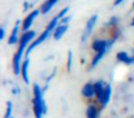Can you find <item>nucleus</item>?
<instances>
[{"mask_svg":"<svg viewBox=\"0 0 134 118\" xmlns=\"http://www.w3.org/2000/svg\"><path fill=\"white\" fill-rule=\"evenodd\" d=\"M0 32H1L0 38H1V39H3V38H4V29H1V30H0Z\"/></svg>","mask_w":134,"mask_h":118,"instance_id":"obj_20","label":"nucleus"},{"mask_svg":"<svg viewBox=\"0 0 134 118\" xmlns=\"http://www.w3.org/2000/svg\"><path fill=\"white\" fill-rule=\"evenodd\" d=\"M67 11H68V8H64L63 10H62L61 13H60L59 15H58V18H59V19H60V18H63L64 15H66Z\"/></svg>","mask_w":134,"mask_h":118,"instance_id":"obj_18","label":"nucleus"},{"mask_svg":"<svg viewBox=\"0 0 134 118\" xmlns=\"http://www.w3.org/2000/svg\"><path fill=\"white\" fill-rule=\"evenodd\" d=\"M123 0H116V2H115V6H117V5L120 4L121 2H122Z\"/></svg>","mask_w":134,"mask_h":118,"instance_id":"obj_22","label":"nucleus"},{"mask_svg":"<svg viewBox=\"0 0 134 118\" xmlns=\"http://www.w3.org/2000/svg\"><path fill=\"white\" fill-rule=\"evenodd\" d=\"M131 25H132V26H134V21H133V22L131 23Z\"/></svg>","mask_w":134,"mask_h":118,"instance_id":"obj_23","label":"nucleus"},{"mask_svg":"<svg viewBox=\"0 0 134 118\" xmlns=\"http://www.w3.org/2000/svg\"><path fill=\"white\" fill-rule=\"evenodd\" d=\"M105 53H106V49H104V50L97 52V55H96L95 57H94V59H93V62H92V66H95V65H97V63L99 62V60H100L101 58H102L103 56H104Z\"/></svg>","mask_w":134,"mask_h":118,"instance_id":"obj_16","label":"nucleus"},{"mask_svg":"<svg viewBox=\"0 0 134 118\" xmlns=\"http://www.w3.org/2000/svg\"><path fill=\"white\" fill-rule=\"evenodd\" d=\"M35 36V32L30 30V32H28L22 36L21 38V41H20V45H19V48L18 50V53L16 54V55L14 56V70H15V73L17 75L19 74V62H20V59L22 57V54H23V51H24L25 47H26L27 43L32 39V38Z\"/></svg>","mask_w":134,"mask_h":118,"instance_id":"obj_1","label":"nucleus"},{"mask_svg":"<svg viewBox=\"0 0 134 118\" xmlns=\"http://www.w3.org/2000/svg\"><path fill=\"white\" fill-rule=\"evenodd\" d=\"M71 63H72V53H69V58H68V68H71Z\"/></svg>","mask_w":134,"mask_h":118,"instance_id":"obj_19","label":"nucleus"},{"mask_svg":"<svg viewBox=\"0 0 134 118\" xmlns=\"http://www.w3.org/2000/svg\"><path fill=\"white\" fill-rule=\"evenodd\" d=\"M94 89H95V93L97 95V98H99L102 93L104 92V88H103V85L101 82H97L94 85Z\"/></svg>","mask_w":134,"mask_h":118,"instance_id":"obj_13","label":"nucleus"},{"mask_svg":"<svg viewBox=\"0 0 134 118\" xmlns=\"http://www.w3.org/2000/svg\"><path fill=\"white\" fill-rule=\"evenodd\" d=\"M94 93H95V89L91 84H86L83 89V94L86 97H92Z\"/></svg>","mask_w":134,"mask_h":118,"instance_id":"obj_8","label":"nucleus"},{"mask_svg":"<svg viewBox=\"0 0 134 118\" xmlns=\"http://www.w3.org/2000/svg\"><path fill=\"white\" fill-rule=\"evenodd\" d=\"M117 57H118V59H119V61H122V62H125V63H130V62H132V61H133V58L131 59L130 57H129L128 54H127V53H125V52L119 53V54H118V55H117Z\"/></svg>","mask_w":134,"mask_h":118,"instance_id":"obj_12","label":"nucleus"},{"mask_svg":"<svg viewBox=\"0 0 134 118\" xmlns=\"http://www.w3.org/2000/svg\"><path fill=\"white\" fill-rule=\"evenodd\" d=\"M107 46H108V44H107V42H105V41H96L95 43H93L94 50H96L97 52L104 50V49L107 48Z\"/></svg>","mask_w":134,"mask_h":118,"instance_id":"obj_10","label":"nucleus"},{"mask_svg":"<svg viewBox=\"0 0 134 118\" xmlns=\"http://www.w3.org/2000/svg\"><path fill=\"white\" fill-rule=\"evenodd\" d=\"M67 30V26H64V25H62V26H59L54 32V39L55 40H59L62 38V36L64 34V32Z\"/></svg>","mask_w":134,"mask_h":118,"instance_id":"obj_7","label":"nucleus"},{"mask_svg":"<svg viewBox=\"0 0 134 118\" xmlns=\"http://www.w3.org/2000/svg\"><path fill=\"white\" fill-rule=\"evenodd\" d=\"M19 21H18L17 22V25H16V27L14 28L13 32H12L11 35H10V38H9V41H8V43H9V44H13V43H16L18 41V30H19Z\"/></svg>","mask_w":134,"mask_h":118,"instance_id":"obj_11","label":"nucleus"},{"mask_svg":"<svg viewBox=\"0 0 134 118\" xmlns=\"http://www.w3.org/2000/svg\"><path fill=\"white\" fill-rule=\"evenodd\" d=\"M34 110L36 118H41L43 112H45V103L42 100V92L39 85L34 84Z\"/></svg>","mask_w":134,"mask_h":118,"instance_id":"obj_2","label":"nucleus"},{"mask_svg":"<svg viewBox=\"0 0 134 118\" xmlns=\"http://www.w3.org/2000/svg\"><path fill=\"white\" fill-rule=\"evenodd\" d=\"M11 102H8V112H7V115L6 118H9L10 117V114H11Z\"/></svg>","mask_w":134,"mask_h":118,"instance_id":"obj_17","label":"nucleus"},{"mask_svg":"<svg viewBox=\"0 0 134 118\" xmlns=\"http://www.w3.org/2000/svg\"><path fill=\"white\" fill-rule=\"evenodd\" d=\"M69 19H70V18H65V19H63V20H62V23H66Z\"/></svg>","mask_w":134,"mask_h":118,"instance_id":"obj_21","label":"nucleus"},{"mask_svg":"<svg viewBox=\"0 0 134 118\" xmlns=\"http://www.w3.org/2000/svg\"><path fill=\"white\" fill-rule=\"evenodd\" d=\"M38 13H39L38 10H34L33 12H31V13L26 18V19H25L24 22H23V30H28L30 28L34 19H35L36 16L38 15Z\"/></svg>","mask_w":134,"mask_h":118,"instance_id":"obj_4","label":"nucleus"},{"mask_svg":"<svg viewBox=\"0 0 134 118\" xmlns=\"http://www.w3.org/2000/svg\"><path fill=\"white\" fill-rule=\"evenodd\" d=\"M28 68H29V59H26L21 66V72H22V77L26 83H29V77H28Z\"/></svg>","mask_w":134,"mask_h":118,"instance_id":"obj_9","label":"nucleus"},{"mask_svg":"<svg viewBox=\"0 0 134 118\" xmlns=\"http://www.w3.org/2000/svg\"><path fill=\"white\" fill-rule=\"evenodd\" d=\"M52 32V30H48V29H46V30H45V32H43V33L41 34V35L40 36L39 38H38L37 41H35V42H34V43H32V44L30 46V48L28 49V53H27V55H28V54H30V52L32 50V49L34 48V47H36L37 45H39L40 43H41L42 42H44L45 40L47 39V37L49 36V34H50V32Z\"/></svg>","mask_w":134,"mask_h":118,"instance_id":"obj_3","label":"nucleus"},{"mask_svg":"<svg viewBox=\"0 0 134 118\" xmlns=\"http://www.w3.org/2000/svg\"><path fill=\"white\" fill-rule=\"evenodd\" d=\"M97 16H93V17H92L91 19L88 20L87 25H86V30H85V33H84V38H83V40H84V41L88 37V35L91 33L92 29L94 28L96 22H97Z\"/></svg>","mask_w":134,"mask_h":118,"instance_id":"obj_6","label":"nucleus"},{"mask_svg":"<svg viewBox=\"0 0 134 118\" xmlns=\"http://www.w3.org/2000/svg\"><path fill=\"white\" fill-rule=\"evenodd\" d=\"M57 1L58 0H49L46 4L42 6V13H47V12H48L49 10L52 8V6L57 2Z\"/></svg>","mask_w":134,"mask_h":118,"instance_id":"obj_14","label":"nucleus"},{"mask_svg":"<svg viewBox=\"0 0 134 118\" xmlns=\"http://www.w3.org/2000/svg\"><path fill=\"white\" fill-rule=\"evenodd\" d=\"M86 114H87L88 118H97V112L96 107L94 106H89L87 108V111H86Z\"/></svg>","mask_w":134,"mask_h":118,"instance_id":"obj_15","label":"nucleus"},{"mask_svg":"<svg viewBox=\"0 0 134 118\" xmlns=\"http://www.w3.org/2000/svg\"><path fill=\"white\" fill-rule=\"evenodd\" d=\"M110 94H111V87H110V85H108L107 88L105 89L104 92L102 93V95L98 98L100 102L102 103L104 106H106V105L108 104V101H109V99H110Z\"/></svg>","mask_w":134,"mask_h":118,"instance_id":"obj_5","label":"nucleus"}]
</instances>
